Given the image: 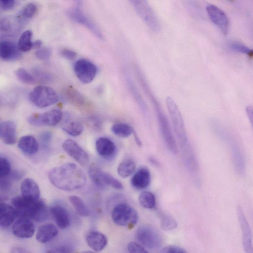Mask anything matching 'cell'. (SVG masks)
Here are the masks:
<instances>
[{"label":"cell","instance_id":"6da1fadb","mask_svg":"<svg viewBox=\"0 0 253 253\" xmlns=\"http://www.w3.org/2000/svg\"><path fill=\"white\" fill-rule=\"evenodd\" d=\"M48 179L55 187L65 191L81 189L86 183V177L82 169L71 162L52 169L49 172Z\"/></svg>","mask_w":253,"mask_h":253},{"label":"cell","instance_id":"7a4b0ae2","mask_svg":"<svg viewBox=\"0 0 253 253\" xmlns=\"http://www.w3.org/2000/svg\"><path fill=\"white\" fill-rule=\"evenodd\" d=\"M166 104L169 113L174 131L182 149L185 162L194 161L196 157L187 134L181 113L175 100L170 96L166 98Z\"/></svg>","mask_w":253,"mask_h":253},{"label":"cell","instance_id":"3957f363","mask_svg":"<svg viewBox=\"0 0 253 253\" xmlns=\"http://www.w3.org/2000/svg\"><path fill=\"white\" fill-rule=\"evenodd\" d=\"M17 217L25 218L36 222H42L47 218V208L41 199H33L17 196L11 199Z\"/></svg>","mask_w":253,"mask_h":253},{"label":"cell","instance_id":"277c9868","mask_svg":"<svg viewBox=\"0 0 253 253\" xmlns=\"http://www.w3.org/2000/svg\"><path fill=\"white\" fill-rule=\"evenodd\" d=\"M215 131L219 135L227 141L229 145L235 170L239 175H243L245 171V161L243 152L236 140L222 126L216 124Z\"/></svg>","mask_w":253,"mask_h":253},{"label":"cell","instance_id":"5b68a950","mask_svg":"<svg viewBox=\"0 0 253 253\" xmlns=\"http://www.w3.org/2000/svg\"><path fill=\"white\" fill-rule=\"evenodd\" d=\"M150 99L155 109L164 142L168 149L172 154H176L178 152V146L172 132L169 122L155 97Z\"/></svg>","mask_w":253,"mask_h":253},{"label":"cell","instance_id":"8992f818","mask_svg":"<svg viewBox=\"0 0 253 253\" xmlns=\"http://www.w3.org/2000/svg\"><path fill=\"white\" fill-rule=\"evenodd\" d=\"M111 218L118 225L131 229L137 223L138 215L132 206L126 203H121L116 205L113 208Z\"/></svg>","mask_w":253,"mask_h":253},{"label":"cell","instance_id":"52a82bcc","mask_svg":"<svg viewBox=\"0 0 253 253\" xmlns=\"http://www.w3.org/2000/svg\"><path fill=\"white\" fill-rule=\"evenodd\" d=\"M29 98L35 106L44 108L58 102L59 97L56 91L50 87L38 86L30 93Z\"/></svg>","mask_w":253,"mask_h":253},{"label":"cell","instance_id":"ba28073f","mask_svg":"<svg viewBox=\"0 0 253 253\" xmlns=\"http://www.w3.org/2000/svg\"><path fill=\"white\" fill-rule=\"evenodd\" d=\"M136 13L146 25L153 31L158 32L160 30V23L154 10L146 0H131Z\"/></svg>","mask_w":253,"mask_h":253},{"label":"cell","instance_id":"9c48e42d","mask_svg":"<svg viewBox=\"0 0 253 253\" xmlns=\"http://www.w3.org/2000/svg\"><path fill=\"white\" fill-rule=\"evenodd\" d=\"M135 236L138 242L145 248L157 249L162 244L161 234L157 229L151 225L140 226L137 229Z\"/></svg>","mask_w":253,"mask_h":253},{"label":"cell","instance_id":"30bf717a","mask_svg":"<svg viewBox=\"0 0 253 253\" xmlns=\"http://www.w3.org/2000/svg\"><path fill=\"white\" fill-rule=\"evenodd\" d=\"M63 113L59 109H53L42 114L34 113L28 118V123L34 126H54L62 119Z\"/></svg>","mask_w":253,"mask_h":253},{"label":"cell","instance_id":"8fae6325","mask_svg":"<svg viewBox=\"0 0 253 253\" xmlns=\"http://www.w3.org/2000/svg\"><path fill=\"white\" fill-rule=\"evenodd\" d=\"M73 69L77 78L84 84L92 82L97 71L95 65L85 59L77 60L74 64Z\"/></svg>","mask_w":253,"mask_h":253},{"label":"cell","instance_id":"7c38bea8","mask_svg":"<svg viewBox=\"0 0 253 253\" xmlns=\"http://www.w3.org/2000/svg\"><path fill=\"white\" fill-rule=\"evenodd\" d=\"M69 17L74 22L89 29L97 38L104 39V36L97 26L84 13L78 6L70 8L67 12Z\"/></svg>","mask_w":253,"mask_h":253},{"label":"cell","instance_id":"4fadbf2b","mask_svg":"<svg viewBox=\"0 0 253 253\" xmlns=\"http://www.w3.org/2000/svg\"><path fill=\"white\" fill-rule=\"evenodd\" d=\"M62 147L65 153L80 165L85 166L88 163V153L74 140L70 139L64 140Z\"/></svg>","mask_w":253,"mask_h":253},{"label":"cell","instance_id":"5bb4252c","mask_svg":"<svg viewBox=\"0 0 253 253\" xmlns=\"http://www.w3.org/2000/svg\"><path fill=\"white\" fill-rule=\"evenodd\" d=\"M237 215L242 231L243 249L245 252L252 253L253 250L252 230L241 206H239L237 208Z\"/></svg>","mask_w":253,"mask_h":253},{"label":"cell","instance_id":"9a60e30c","mask_svg":"<svg viewBox=\"0 0 253 253\" xmlns=\"http://www.w3.org/2000/svg\"><path fill=\"white\" fill-rule=\"evenodd\" d=\"M206 11L211 21L224 35H226L228 31L229 19L225 12L214 4L208 5Z\"/></svg>","mask_w":253,"mask_h":253},{"label":"cell","instance_id":"2e32d148","mask_svg":"<svg viewBox=\"0 0 253 253\" xmlns=\"http://www.w3.org/2000/svg\"><path fill=\"white\" fill-rule=\"evenodd\" d=\"M35 227L32 220L25 218H19L12 226L13 234L20 238H31L34 234Z\"/></svg>","mask_w":253,"mask_h":253},{"label":"cell","instance_id":"e0dca14e","mask_svg":"<svg viewBox=\"0 0 253 253\" xmlns=\"http://www.w3.org/2000/svg\"><path fill=\"white\" fill-rule=\"evenodd\" d=\"M0 55L1 58L4 61H14L21 58L22 52L15 42L4 40L0 42Z\"/></svg>","mask_w":253,"mask_h":253},{"label":"cell","instance_id":"ac0fdd59","mask_svg":"<svg viewBox=\"0 0 253 253\" xmlns=\"http://www.w3.org/2000/svg\"><path fill=\"white\" fill-rule=\"evenodd\" d=\"M86 241L90 248L96 252L103 250L108 243L106 236L97 231L89 232L86 235Z\"/></svg>","mask_w":253,"mask_h":253},{"label":"cell","instance_id":"d6986e66","mask_svg":"<svg viewBox=\"0 0 253 253\" xmlns=\"http://www.w3.org/2000/svg\"><path fill=\"white\" fill-rule=\"evenodd\" d=\"M0 136L7 145H13L16 142V128L12 121H3L0 124Z\"/></svg>","mask_w":253,"mask_h":253},{"label":"cell","instance_id":"ffe728a7","mask_svg":"<svg viewBox=\"0 0 253 253\" xmlns=\"http://www.w3.org/2000/svg\"><path fill=\"white\" fill-rule=\"evenodd\" d=\"M95 149L99 156L108 158L115 154L116 146L114 142L109 138L100 137L95 141Z\"/></svg>","mask_w":253,"mask_h":253},{"label":"cell","instance_id":"44dd1931","mask_svg":"<svg viewBox=\"0 0 253 253\" xmlns=\"http://www.w3.org/2000/svg\"><path fill=\"white\" fill-rule=\"evenodd\" d=\"M151 174L146 167L139 168L133 175L131 184L132 187L137 190L146 188L150 184Z\"/></svg>","mask_w":253,"mask_h":253},{"label":"cell","instance_id":"7402d4cb","mask_svg":"<svg viewBox=\"0 0 253 253\" xmlns=\"http://www.w3.org/2000/svg\"><path fill=\"white\" fill-rule=\"evenodd\" d=\"M18 147L24 154L31 156L37 152L39 144L33 136L27 135L20 138L18 142Z\"/></svg>","mask_w":253,"mask_h":253},{"label":"cell","instance_id":"603a6c76","mask_svg":"<svg viewBox=\"0 0 253 253\" xmlns=\"http://www.w3.org/2000/svg\"><path fill=\"white\" fill-rule=\"evenodd\" d=\"M50 212L59 227L65 229L69 226V217L64 207L61 205H54L51 207Z\"/></svg>","mask_w":253,"mask_h":253},{"label":"cell","instance_id":"cb8c5ba5","mask_svg":"<svg viewBox=\"0 0 253 253\" xmlns=\"http://www.w3.org/2000/svg\"><path fill=\"white\" fill-rule=\"evenodd\" d=\"M22 195L31 199H39L40 189L36 182L31 178L23 180L20 186Z\"/></svg>","mask_w":253,"mask_h":253},{"label":"cell","instance_id":"d4e9b609","mask_svg":"<svg viewBox=\"0 0 253 253\" xmlns=\"http://www.w3.org/2000/svg\"><path fill=\"white\" fill-rule=\"evenodd\" d=\"M0 217L1 227L6 228L12 223L17 216L12 205L3 202L0 205Z\"/></svg>","mask_w":253,"mask_h":253},{"label":"cell","instance_id":"484cf974","mask_svg":"<svg viewBox=\"0 0 253 253\" xmlns=\"http://www.w3.org/2000/svg\"><path fill=\"white\" fill-rule=\"evenodd\" d=\"M58 234V230L52 223H47L40 226L36 232V239L40 243L49 242Z\"/></svg>","mask_w":253,"mask_h":253},{"label":"cell","instance_id":"4316f807","mask_svg":"<svg viewBox=\"0 0 253 253\" xmlns=\"http://www.w3.org/2000/svg\"><path fill=\"white\" fill-rule=\"evenodd\" d=\"M66 95L68 100L76 106L83 107L87 103L86 98L72 86L68 87Z\"/></svg>","mask_w":253,"mask_h":253},{"label":"cell","instance_id":"83f0119b","mask_svg":"<svg viewBox=\"0 0 253 253\" xmlns=\"http://www.w3.org/2000/svg\"><path fill=\"white\" fill-rule=\"evenodd\" d=\"M136 169V164L131 159H126L122 161L118 165L117 173L123 178L129 177L133 174Z\"/></svg>","mask_w":253,"mask_h":253},{"label":"cell","instance_id":"f1b7e54d","mask_svg":"<svg viewBox=\"0 0 253 253\" xmlns=\"http://www.w3.org/2000/svg\"><path fill=\"white\" fill-rule=\"evenodd\" d=\"M68 199L80 216L83 217L89 216V210L81 198L77 195H71L68 196Z\"/></svg>","mask_w":253,"mask_h":253},{"label":"cell","instance_id":"f546056e","mask_svg":"<svg viewBox=\"0 0 253 253\" xmlns=\"http://www.w3.org/2000/svg\"><path fill=\"white\" fill-rule=\"evenodd\" d=\"M103 171L95 165H92L88 170L89 176L94 184L98 188H103L106 185L103 179Z\"/></svg>","mask_w":253,"mask_h":253},{"label":"cell","instance_id":"4dcf8cb0","mask_svg":"<svg viewBox=\"0 0 253 253\" xmlns=\"http://www.w3.org/2000/svg\"><path fill=\"white\" fill-rule=\"evenodd\" d=\"M112 132L121 138H126L133 133L134 129L127 124L118 123L114 124L111 127Z\"/></svg>","mask_w":253,"mask_h":253},{"label":"cell","instance_id":"1f68e13d","mask_svg":"<svg viewBox=\"0 0 253 253\" xmlns=\"http://www.w3.org/2000/svg\"><path fill=\"white\" fill-rule=\"evenodd\" d=\"M32 32L31 30L24 31L20 35L17 44L22 52H27L32 49Z\"/></svg>","mask_w":253,"mask_h":253},{"label":"cell","instance_id":"d6a6232c","mask_svg":"<svg viewBox=\"0 0 253 253\" xmlns=\"http://www.w3.org/2000/svg\"><path fill=\"white\" fill-rule=\"evenodd\" d=\"M138 200L141 205L146 209H152L156 206L155 196L148 191L142 192L139 196Z\"/></svg>","mask_w":253,"mask_h":253},{"label":"cell","instance_id":"836d02e7","mask_svg":"<svg viewBox=\"0 0 253 253\" xmlns=\"http://www.w3.org/2000/svg\"><path fill=\"white\" fill-rule=\"evenodd\" d=\"M63 130L72 136L80 135L84 130L83 124L78 121H72L63 127Z\"/></svg>","mask_w":253,"mask_h":253},{"label":"cell","instance_id":"e575fe53","mask_svg":"<svg viewBox=\"0 0 253 253\" xmlns=\"http://www.w3.org/2000/svg\"><path fill=\"white\" fill-rule=\"evenodd\" d=\"M15 74L18 79L24 84L32 85L36 82L35 78L24 68L17 69Z\"/></svg>","mask_w":253,"mask_h":253},{"label":"cell","instance_id":"d590c367","mask_svg":"<svg viewBox=\"0 0 253 253\" xmlns=\"http://www.w3.org/2000/svg\"><path fill=\"white\" fill-rule=\"evenodd\" d=\"M177 226V223L172 217L167 215H163L160 217V227L163 230H171Z\"/></svg>","mask_w":253,"mask_h":253},{"label":"cell","instance_id":"8d00e7d4","mask_svg":"<svg viewBox=\"0 0 253 253\" xmlns=\"http://www.w3.org/2000/svg\"><path fill=\"white\" fill-rule=\"evenodd\" d=\"M103 179L106 186H110L117 190H121L123 189V184L111 174L104 172Z\"/></svg>","mask_w":253,"mask_h":253},{"label":"cell","instance_id":"74e56055","mask_svg":"<svg viewBox=\"0 0 253 253\" xmlns=\"http://www.w3.org/2000/svg\"><path fill=\"white\" fill-rule=\"evenodd\" d=\"M230 48L234 51L245 54L250 57L253 56V50L240 42H232L230 45Z\"/></svg>","mask_w":253,"mask_h":253},{"label":"cell","instance_id":"f35d334b","mask_svg":"<svg viewBox=\"0 0 253 253\" xmlns=\"http://www.w3.org/2000/svg\"><path fill=\"white\" fill-rule=\"evenodd\" d=\"M11 165L9 160L5 157L0 158V177L8 176L11 173Z\"/></svg>","mask_w":253,"mask_h":253},{"label":"cell","instance_id":"ab89813d","mask_svg":"<svg viewBox=\"0 0 253 253\" xmlns=\"http://www.w3.org/2000/svg\"><path fill=\"white\" fill-rule=\"evenodd\" d=\"M127 83L128 84V87L130 89V92L132 93L133 95L134 96V97L135 98V99L136 100L138 103H139V105L141 106V107L142 108V109L145 110L146 109L145 104L143 101L140 94L138 92V91L135 86L134 85L133 82L131 80L129 79H127Z\"/></svg>","mask_w":253,"mask_h":253},{"label":"cell","instance_id":"60d3db41","mask_svg":"<svg viewBox=\"0 0 253 253\" xmlns=\"http://www.w3.org/2000/svg\"><path fill=\"white\" fill-rule=\"evenodd\" d=\"M37 9V6L34 3H29L24 6L22 14L23 16L27 18H31L35 14Z\"/></svg>","mask_w":253,"mask_h":253},{"label":"cell","instance_id":"b9f144b4","mask_svg":"<svg viewBox=\"0 0 253 253\" xmlns=\"http://www.w3.org/2000/svg\"><path fill=\"white\" fill-rule=\"evenodd\" d=\"M51 54L50 48L47 47H41L37 49L35 53L36 58L41 60H47L49 59Z\"/></svg>","mask_w":253,"mask_h":253},{"label":"cell","instance_id":"7bdbcfd3","mask_svg":"<svg viewBox=\"0 0 253 253\" xmlns=\"http://www.w3.org/2000/svg\"><path fill=\"white\" fill-rule=\"evenodd\" d=\"M127 249L129 253H148V251L145 248L139 243H137L134 242H131L129 243L127 246Z\"/></svg>","mask_w":253,"mask_h":253},{"label":"cell","instance_id":"ee69618b","mask_svg":"<svg viewBox=\"0 0 253 253\" xmlns=\"http://www.w3.org/2000/svg\"><path fill=\"white\" fill-rule=\"evenodd\" d=\"M161 252L167 253H187V251L179 246H168L163 248Z\"/></svg>","mask_w":253,"mask_h":253},{"label":"cell","instance_id":"f6af8a7d","mask_svg":"<svg viewBox=\"0 0 253 253\" xmlns=\"http://www.w3.org/2000/svg\"><path fill=\"white\" fill-rule=\"evenodd\" d=\"M61 54L62 56L69 60H74L76 56V53L75 52L67 48L62 49L61 51Z\"/></svg>","mask_w":253,"mask_h":253},{"label":"cell","instance_id":"bcb514c9","mask_svg":"<svg viewBox=\"0 0 253 253\" xmlns=\"http://www.w3.org/2000/svg\"><path fill=\"white\" fill-rule=\"evenodd\" d=\"M1 8L4 10H8L14 7L15 1L13 0H3L0 1Z\"/></svg>","mask_w":253,"mask_h":253},{"label":"cell","instance_id":"7dc6e473","mask_svg":"<svg viewBox=\"0 0 253 253\" xmlns=\"http://www.w3.org/2000/svg\"><path fill=\"white\" fill-rule=\"evenodd\" d=\"M50 252H57V253H66V252H72L71 250L69 248L65 247H61L58 248H56L54 250H51L49 251Z\"/></svg>","mask_w":253,"mask_h":253},{"label":"cell","instance_id":"c3c4849f","mask_svg":"<svg viewBox=\"0 0 253 253\" xmlns=\"http://www.w3.org/2000/svg\"><path fill=\"white\" fill-rule=\"evenodd\" d=\"M246 113L250 123L252 124L253 122V107L252 106H247L246 108Z\"/></svg>","mask_w":253,"mask_h":253},{"label":"cell","instance_id":"681fc988","mask_svg":"<svg viewBox=\"0 0 253 253\" xmlns=\"http://www.w3.org/2000/svg\"><path fill=\"white\" fill-rule=\"evenodd\" d=\"M42 42L40 40H37L32 42V49H36L37 50L41 47Z\"/></svg>","mask_w":253,"mask_h":253},{"label":"cell","instance_id":"f907efd6","mask_svg":"<svg viewBox=\"0 0 253 253\" xmlns=\"http://www.w3.org/2000/svg\"><path fill=\"white\" fill-rule=\"evenodd\" d=\"M133 136H134V139H135V141L136 142V143L137 144V145L139 146V147H141V145H142V143H141V141L139 138V137H138V134H137V133L135 131V130H134L133 132Z\"/></svg>","mask_w":253,"mask_h":253}]
</instances>
